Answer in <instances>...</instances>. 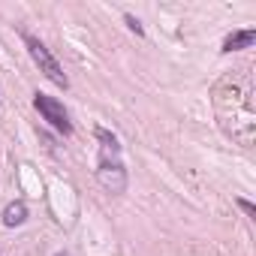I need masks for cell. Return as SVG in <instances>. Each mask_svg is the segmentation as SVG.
I'll list each match as a JSON object with an SVG mask.
<instances>
[{
    "label": "cell",
    "mask_w": 256,
    "mask_h": 256,
    "mask_svg": "<svg viewBox=\"0 0 256 256\" xmlns=\"http://www.w3.org/2000/svg\"><path fill=\"white\" fill-rule=\"evenodd\" d=\"M24 46H28V52H30V58H34V64L40 66V72L52 82V84H58V88H70V78H66V72H64V66L58 64V58L46 48V42L42 40H36V36H30V34H24Z\"/></svg>",
    "instance_id": "obj_1"
},
{
    "label": "cell",
    "mask_w": 256,
    "mask_h": 256,
    "mask_svg": "<svg viewBox=\"0 0 256 256\" xmlns=\"http://www.w3.org/2000/svg\"><path fill=\"white\" fill-rule=\"evenodd\" d=\"M34 106H36V112L42 114V120H48L58 133H64V136H70V133H72L70 112L64 108V102H60V100H54V96H48V94H36V96H34Z\"/></svg>",
    "instance_id": "obj_2"
},
{
    "label": "cell",
    "mask_w": 256,
    "mask_h": 256,
    "mask_svg": "<svg viewBox=\"0 0 256 256\" xmlns=\"http://www.w3.org/2000/svg\"><path fill=\"white\" fill-rule=\"evenodd\" d=\"M96 181H100L108 193H124V190H126V169H124V163L118 160V154H100Z\"/></svg>",
    "instance_id": "obj_3"
},
{
    "label": "cell",
    "mask_w": 256,
    "mask_h": 256,
    "mask_svg": "<svg viewBox=\"0 0 256 256\" xmlns=\"http://www.w3.org/2000/svg\"><path fill=\"white\" fill-rule=\"evenodd\" d=\"M253 40H256V30H253V28H247V30H235V34H229V36L223 40V52L229 54V52L250 48V46H253Z\"/></svg>",
    "instance_id": "obj_4"
},
{
    "label": "cell",
    "mask_w": 256,
    "mask_h": 256,
    "mask_svg": "<svg viewBox=\"0 0 256 256\" xmlns=\"http://www.w3.org/2000/svg\"><path fill=\"white\" fill-rule=\"evenodd\" d=\"M28 220V205L18 199V202H10L4 208V226H22Z\"/></svg>",
    "instance_id": "obj_5"
},
{
    "label": "cell",
    "mask_w": 256,
    "mask_h": 256,
    "mask_svg": "<svg viewBox=\"0 0 256 256\" xmlns=\"http://www.w3.org/2000/svg\"><path fill=\"white\" fill-rule=\"evenodd\" d=\"M94 136H96V142L102 145V154H118V151H120V142H118V136H114V133H108L106 126H96V130H94Z\"/></svg>",
    "instance_id": "obj_6"
},
{
    "label": "cell",
    "mask_w": 256,
    "mask_h": 256,
    "mask_svg": "<svg viewBox=\"0 0 256 256\" xmlns=\"http://www.w3.org/2000/svg\"><path fill=\"white\" fill-rule=\"evenodd\" d=\"M124 22H126V28H130V30H133L136 36H142V34H145V28H142V22H139L136 16H130V12H126V16H124Z\"/></svg>",
    "instance_id": "obj_7"
},
{
    "label": "cell",
    "mask_w": 256,
    "mask_h": 256,
    "mask_svg": "<svg viewBox=\"0 0 256 256\" xmlns=\"http://www.w3.org/2000/svg\"><path fill=\"white\" fill-rule=\"evenodd\" d=\"M238 208H241L247 217H256V205H253V202H247V199H238Z\"/></svg>",
    "instance_id": "obj_8"
},
{
    "label": "cell",
    "mask_w": 256,
    "mask_h": 256,
    "mask_svg": "<svg viewBox=\"0 0 256 256\" xmlns=\"http://www.w3.org/2000/svg\"><path fill=\"white\" fill-rule=\"evenodd\" d=\"M54 256H64V253H54Z\"/></svg>",
    "instance_id": "obj_9"
}]
</instances>
